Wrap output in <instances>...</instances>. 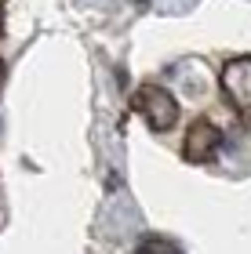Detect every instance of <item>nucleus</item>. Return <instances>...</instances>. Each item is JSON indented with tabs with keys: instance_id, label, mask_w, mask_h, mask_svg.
<instances>
[{
	"instance_id": "obj_2",
	"label": "nucleus",
	"mask_w": 251,
	"mask_h": 254,
	"mask_svg": "<svg viewBox=\"0 0 251 254\" xmlns=\"http://www.w3.org/2000/svg\"><path fill=\"white\" fill-rule=\"evenodd\" d=\"M219 87L226 106L241 117L244 127H251V55H233L230 62H222Z\"/></svg>"
},
{
	"instance_id": "obj_3",
	"label": "nucleus",
	"mask_w": 251,
	"mask_h": 254,
	"mask_svg": "<svg viewBox=\"0 0 251 254\" xmlns=\"http://www.w3.org/2000/svg\"><path fill=\"white\" fill-rule=\"evenodd\" d=\"M222 149V127L211 124L208 117H197L189 127H186V138H182V160L193 167L200 164H211Z\"/></svg>"
},
{
	"instance_id": "obj_4",
	"label": "nucleus",
	"mask_w": 251,
	"mask_h": 254,
	"mask_svg": "<svg viewBox=\"0 0 251 254\" xmlns=\"http://www.w3.org/2000/svg\"><path fill=\"white\" fill-rule=\"evenodd\" d=\"M135 254H182L178 244H171L167 236H146L139 247H135Z\"/></svg>"
},
{
	"instance_id": "obj_6",
	"label": "nucleus",
	"mask_w": 251,
	"mask_h": 254,
	"mask_svg": "<svg viewBox=\"0 0 251 254\" xmlns=\"http://www.w3.org/2000/svg\"><path fill=\"white\" fill-rule=\"evenodd\" d=\"M4 76H7V65H4V59H0V87H4Z\"/></svg>"
},
{
	"instance_id": "obj_1",
	"label": "nucleus",
	"mask_w": 251,
	"mask_h": 254,
	"mask_svg": "<svg viewBox=\"0 0 251 254\" xmlns=\"http://www.w3.org/2000/svg\"><path fill=\"white\" fill-rule=\"evenodd\" d=\"M131 109L139 113V117L146 120V127L157 131V134H164V131H171V127L178 124V98L171 95V91H164L161 84H142V87H135Z\"/></svg>"
},
{
	"instance_id": "obj_5",
	"label": "nucleus",
	"mask_w": 251,
	"mask_h": 254,
	"mask_svg": "<svg viewBox=\"0 0 251 254\" xmlns=\"http://www.w3.org/2000/svg\"><path fill=\"white\" fill-rule=\"evenodd\" d=\"M4 11H7V0H0V37H4Z\"/></svg>"
}]
</instances>
